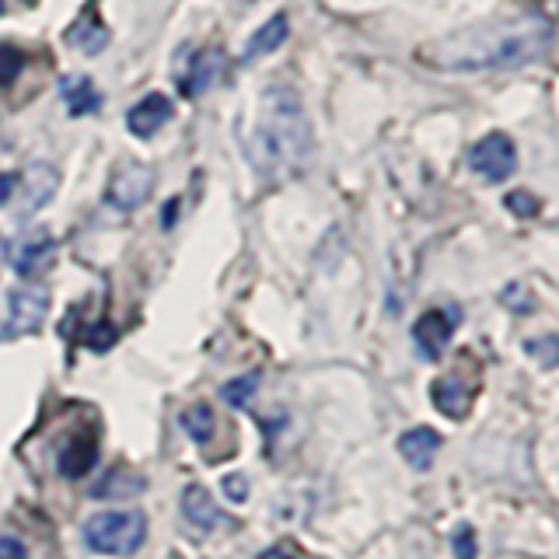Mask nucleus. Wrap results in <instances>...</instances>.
Listing matches in <instances>:
<instances>
[{
  "label": "nucleus",
  "mask_w": 559,
  "mask_h": 559,
  "mask_svg": "<svg viewBox=\"0 0 559 559\" xmlns=\"http://www.w3.org/2000/svg\"><path fill=\"white\" fill-rule=\"evenodd\" d=\"M552 22L546 14H514L503 22L472 25L433 39L419 49V60L451 70V74H483V70H511L535 63L552 46Z\"/></svg>",
  "instance_id": "1"
},
{
  "label": "nucleus",
  "mask_w": 559,
  "mask_h": 559,
  "mask_svg": "<svg viewBox=\"0 0 559 559\" xmlns=\"http://www.w3.org/2000/svg\"><path fill=\"white\" fill-rule=\"evenodd\" d=\"M252 168L262 179H294L301 175L311 154V127L301 95L287 84H273L259 98L255 127L245 140Z\"/></svg>",
  "instance_id": "2"
},
{
  "label": "nucleus",
  "mask_w": 559,
  "mask_h": 559,
  "mask_svg": "<svg viewBox=\"0 0 559 559\" xmlns=\"http://www.w3.org/2000/svg\"><path fill=\"white\" fill-rule=\"evenodd\" d=\"M147 538V518L140 511H102L84 521V542L102 556H133Z\"/></svg>",
  "instance_id": "3"
},
{
  "label": "nucleus",
  "mask_w": 559,
  "mask_h": 559,
  "mask_svg": "<svg viewBox=\"0 0 559 559\" xmlns=\"http://www.w3.org/2000/svg\"><path fill=\"white\" fill-rule=\"evenodd\" d=\"M468 168L479 175L483 182H503L518 171V147L514 140L493 130L483 140H476V147L468 151Z\"/></svg>",
  "instance_id": "4"
},
{
  "label": "nucleus",
  "mask_w": 559,
  "mask_h": 559,
  "mask_svg": "<svg viewBox=\"0 0 559 559\" xmlns=\"http://www.w3.org/2000/svg\"><path fill=\"white\" fill-rule=\"evenodd\" d=\"M49 311V290L46 287H17L11 290L8 297V319H4V329H0V336H28L43 325Z\"/></svg>",
  "instance_id": "5"
},
{
  "label": "nucleus",
  "mask_w": 559,
  "mask_h": 559,
  "mask_svg": "<svg viewBox=\"0 0 559 559\" xmlns=\"http://www.w3.org/2000/svg\"><path fill=\"white\" fill-rule=\"evenodd\" d=\"M151 189H154V171L144 162H122L112 171L105 200H109L116 210H136L147 203Z\"/></svg>",
  "instance_id": "6"
},
{
  "label": "nucleus",
  "mask_w": 559,
  "mask_h": 559,
  "mask_svg": "<svg viewBox=\"0 0 559 559\" xmlns=\"http://www.w3.org/2000/svg\"><path fill=\"white\" fill-rule=\"evenodd\" d=\"M454 329H459V308H430L416 319L413 325V340H416V349L419 357L427 360H437L444 354L448 340L454 336Z\"/></svg>",
  "instance_id": "7"
},
{
  "label": "nucleus",
  "mask_w": 559,
  "mask_h": 559,
  "mask_svg": "<svg viewBox=\"0 0 559 559\" xmlns=\"http://www.w3.org/2000/svg\"><path fill=\"white\" fill-rule=\"evenodd\" d=\"M60 186V171L46 162H32L22 175V214H35L39 206L52 200V192Z\"/></svg>",
  "instance_id": "8"
},
{
  "label": "nucleus",
  "mask_w": 559,
  "mask_h": 559,
  "mask_svg": "<svg viewBox=\"0 0 559 559\" xmlns=\"http://www.w3.org/2000/svg\"><path fill=\"white\" fill-rule=\"evenodd\" d=\"M168 119H171V102L154 92V95L140 98L127 112V130L133 136H140V140H147V136H154L157 130H162Z\"/></svg>",
  "instance_id": "9"
},
{
  "label": "nucleus",
  "mask_w": 559,
  "mask_h": 559,
  "mask_svg": "<svg viewBox=\"0 0 559 559\" xmlns=\"http://www.w3.org/2000/svg\"><path fill=\"white\" fill-rule=\"evenodd\" d=\"M182 514H186L192 524H197V528H203V532L227 524V514L214 503V497H210V489L200 486V483H189V486L182 489Z\"/></svg>",
  "instance_id": "10"
},
{
  "label": "nucleus",
  "mask_w": 559,
  "mask_h": 559,
  "mask_svg": "<svg viewBox=\"0 0 559 559\" xmlns=\"http://www.w3.org/2000/svg\"><path fill=\"white\" fill-rule=\"evenodd\" d=\"M437 451H441V433L430 430V427H413L399 437V454L406 459V465L427 472L437 459Z\"/></svg>",
  "instance_id": "11"
},
{
  "label": "nucleus",
  "mask_w": 559,
  "mask_h": 559,
  "mask_svg": "<svg viewBox=\"0 0 559 559\" xmlns=\"http://www.w3.org/2000/svg\"><path fill=\"white\" fill-rule=\"evenodd\" d=\"M433 406L441 409L448 419H465L468 409H472V389L462 381V374H444L433 381Z\"/></svg>",
  "instance_id": "12"
},
{
  "label": "nucleus",
  "mask_w": 559,
  "mask_h": 559,
  "mask_svg": "<svg viewBox=\"0 0 559 559\" xmlns=\"http://www.w3.org/2000/svg\"><path fill=\"white\" fill-rule=\"evenodd\" d=\"M95 454H98V444H95L92 433L67 441L60 448V476L63 479H81V476H87V472H92V465H95Z\"/></svg>",
  "instance_id": "13"
},
{
  "label": "nucleus",
  "mask_w": 559,
  "mask_h": 559,
  "mask_svg": "<svg viewBox=\"0 0 559 559\" xmlns=\"http://www.w3.org/2000/svg\"><path fill=\"white\" fill-rule=\"evenodd\" d=\"M221 74H224L221 49H206V52H200L197 60H192L189 78L182 81V92L186 95H203V92H210V87L221 81Z\"/></svg>",
  "instance_id": "14"
},
{
  "label": "nucleus",
  "mask_w": 559,
  "mask_h": 559,
  "mask_svg": "<svg viewBox=\"0 0 559 559\" xmlns=\"http://www.w3.org/2000/svg\"><path fill=\"white\" fill-rule=\"evenodd\" d=\"M290 22H287V14H273L266 25H262L252 39H249V46H245V63H255L259 57H266V52H273V49H280L287 43V35H290V28H287Z\"/></svg>",
  "instance_id": "15"
},
{
  "label": "nucleus",
  "mask_w": 559,
  "mask_h": 559,
  "mask_svg": "<svg viewBox=\"0 0 559 559\" xmlns=\"http://www.w3.org/2000/svg\"><path fill=\"white\" fill-rule=\"evenodd\" d=\"M49 255H52V238L49 235H35L28 241L17 245V255H14V270L17 276H35L49 266Z\"/></svg>",
  "instance_id": "16"
},
{
  "label": "nucleus",
  "mask_w": 559,
  "mask_h": 559,
  "mask_svg": "<svg viewBox=\"0 0 559 559\" xmlns=\"http://www.w3.org/2000/svg\"><path fill=\"white\" fill-rule=\"evenodd\" d=\"M63 102H67L70 116H92L102 105V95L95 92L92 78H67L63 81Z\"/></svg>",
  "instance_id": "17"
},
{
  "label": "nucleus",
  "mask_w": 559,
  "mask_h": 559,
  "mask_svg": "<svg viewBox=\"0 0 559 559\" xmlns=\"http://www.w3.org/2000/svg\"><path fill=\"white\" fill-rule=\"evenodd\" d=\"M179 424H182V430L192 437V441L206 444L210 437H214V430H217V413H214V406H206V402H192V406H186L179 413Z\"/></svg>",
  "instance_id": "18"
},
{
  "label": "nucleus",
  "mask_w": 559,
  "mask_h": 559,
  "mask_svg": "<svg viewBox=\"0 0 559 559\" xmlns=\"http://www.w3.org/2000/svg\"><path fill=\"white\" fill-rule=\"evenodd\" d=\"M67 43L70 46H78L84 52H98L105 43H109V32H105V25L95 17V11H84L81 14V22L67 32Z\"/></svg>",
  "instance_id": "19"
},
{
  "label": "nucleus",
  "mask_w": 559,
  "mask_h": 559,
  "mask_svg": "<svg viewBox=\"0 0 559 559\" xmlns=\"http://www.w3.org/2000/svg\"><path fill=\"white\" fill-rule=\"evenodd\" d=\"M136 493H144V479L130 476L127 468H116L102 486H95V497H136Z\"/></svg>",
  "instance_id": "20"
},
{
  "label": "nucleus",
  "mask_w": 559,
  "mask_h": 559,
  "mask_svg": "<svg viewBox=\"0 0 559 559\" xmlns=\"http://www.w3.org/2000/svg\"><path fill=\"white\" fill-rule=\"evenodd\" d=\"M255 389H259V374L231 378V381H224L221 399L227 402V406H249V399L255 395Z\"/></svg>",
  "instance_id": "21"
},
{
  "label": "nucleus",
  "mask_w": 559,
  "mask_h": 559,
  "mask_svg": "<svg viewBox=\"0 0 559 559\" xmlns=\"http://www.w3.org/2000/svg\"><path fill=\"white\" fill-rule=\"evenodd\" d=\"M528 357H535L542 367H559V336H542V340H528L524 343Z\"/></svg>",
  "instance_id": "22"
},
{
  "label": "nucleus",
  "mask_w": 559,
  "mask_h": 559,
  "mask_svg": "<svg viewBox=\"0 0 559 559\" xmlns=\"http://www.w3.org/2000/svg\"><path fill=\"white\" fill-rule=\"evenodd\" d=\"M25 57H22V49L11 46V43H0V87H8L14 78H17V70H22Z\"/></svg>",
  "instance_id": "23"
},
{
  "label": "nucleus",
  "mask_w": 559,
  "mask_h": 559,
  "mask_svg": "<svg viewBox=\"0 0 559 559\" xmlns=\"http://www.w3.org/2000/svg\"><path fill=\"white\" fill-rule=\"evenodd\" d=\"M451 549H454V556H459V559H476V552H479L476 532H472L468 524H462V528L454 532V538H451Z\"/></svg>",
  "instance_id": "24"
},
{
  "label": "nucleus",
  "mask_w": 559,
  "mask_h": 559,
  "mask_svg": "<svg viewBox=\"0 0 559 559\" xmlns=\"http://www.w3.org/2000/svg\"><path fill=\"white\" fill-rule=\"evenodd\" d=\"M116 336H119V332H116V329H112L109 322H105V325L98 322V325H92V329H87L81 340H84L87 346H92V349H109V346L116 343Z\"/></svg>",
  "instance_id": "25"
},
{
  "label": "nucleus",
  "mask_w": 559,
  "mask_h": 559,
  "mask_svg": "<svg viewBox=\"0 0 559 559\" xmlns=\"http://www.w3.org/2000/svg\"><path fill=\"white\" fill-rule=\"evenodd\" d=\"M507 210H511V214H518V217H532V214H538V200L532 197V192H511V197H507Z\"/></svg>",
  "instance_id": "26"
},
{
  "label": "nucleus",
  "mask_w": 559,
  "mask_h": 559,
  "mask_svg": "<svg viewBox=\"0 0 559 559\" xmlns=\"http://www.w3.org/2000/svg\"><path fill=\"white\" fill-rule=\"evenodd\" d=\"M224 493H227V500H235V503L249 500V479H245V476H224Z\"/></svg>",
  "instance_id": "27"
},
{
  "label": "nucleus",
  "mask_w": 559,
  "mask_h": 559,
  "mask_svg": "<svg viewBox=\"0 0 559 559\" xmlns=\"http://www.w3.org/2000/svg\"><path fill=\"white\" fill-rule=\"evenodd\" d=\"M0 559H28V552H25V546L17 538L4 535V538H0Z\"/></svg>",
  "instance_id": "28"
},
{
  "label": "nucleus",
  "mask_w": 559,
  "mask_h": 559,
  "mask_svg": "<svg viewBox=\"0 0 559 559\" xmlns=\"http://www.w3.org/2000/svg\"><path fill=\"white\" fill-rule=\"evenodd\" d=\"M11 192H14V179H11L8 171H0V206L11 200Z\"/></svg>",
  "instance_id": "29"
},
{
  "label": "nucleus",
  "mask_w": 559,
  "mask_h": 559,
  "mask_svg": "<svg viewBox=\"0 0 559 559\" xmlns=\"http://www.w3.org/2000/svg\"><path fill=\"white\" fill-rule=\"evenodd\" d=\"M259 559H294V556H290L287 549H280V546H276V549H266Z\"/></svg>",
  "instance_id": "30"
},
{
  "label": "nucleus",
  "mask_w": 559,
  "mask_h": 559,
  "mask_svg": "<svg viewBox=\"0 0 559 559\" xmlns=\"http://www.w3.org/2000/svg\"><path fill=\"white\" fill-rule=\"evenodd\" d=\"M0 14H4V0H0Z\"/></svg>",
  "instance_id": "31"
}]
</instances>
